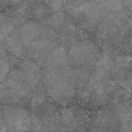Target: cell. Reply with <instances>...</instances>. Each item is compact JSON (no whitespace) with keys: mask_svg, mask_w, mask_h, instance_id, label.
<instances>
[{"mask_svg":"<svg viewBox=\"0 0 132 132\" xmlns=\"http://www.w3.org/2000/svg\"><path fill=\"white\" fill-rule=\"evenodd\" d=\"M122 74L123 84L132 94V64L126 67Z\"/></svg>","mask_w":132,"mask_h":132,"instance_id":"obj_14","label":"cell"},{"mask_svg":"<svg viewBox=\"0 0 132 132\" xmlns=\"http://www.w3.org/2000/svg\"><path fill=\"white\" fill-rule=\"evenodd\" d=\"M42 80L50 98L62 106L70 104L76 95V77L69 64L44 66Z\"/></svg>","mask_w":132,"mask_h":132,"instance_id":"obj_2","label":"cell"},{"mask_svg":"<svg viewBox=\"0 0 132 132\" xmlns=\"http://www.w3.org/2000/svg\"><path fill=\"white\" fill-rule=\"evenodd\" d=\"M32 89L25 79L20 65L11 66L7 77L0 83V103L22 107L31 97Z\"/></svg>","mask_w":132,"mask_h":132,"instance_id":"obj_3","label":"cell"},{"mask_svg":"<svg viewBox=\"0 0 132 132\" xmlns=\"http://www.w3.org/2000/svg\"><path fill=\"white\" fill-rule=\"evenodd\" d=\"M109 76L104 69L97 68L92 71L87 84L81 89V95L88 104L94 107L101 104L106 94Z\"/></svg>","mask_w":132,"mask_h":132,"instance_id":"obj_5","label":"cell"},{"mask_svg":"<svg viewBox=\"0 0 132 132\" xmlns=\"http://www.w3.org/2000/svg\"><path fill=\"white\" fill-rule=\"evenodd\" d=\"M25 79L33 89L42 79V72L36 62L29 59L23 60L19 64Z\"/></svg>","mask_w":132,"mask_h":132,"instance_id":"obj_8","label":"cell"},{"mask_svg":"<svg viewBox=\"0 0 132 132\" xmlns=\"http://www.w3.org/2000/svg\"><path fill=\"white\" fill-rule=\"evenodd\" d=\"M101 55V49L93 40L77 41L71 44L68 50V64L76 76L90 75Z\"/></svg>","mask_w":132,"mask_h":132,"instance_id":"obj_4","label":"cell"},{"mask_svg":"<svg viewBox=\"0 0 132 132\" xmlns=\"http://www.w3.org/2000/svg\"><path fill=\"white\" fill-rule=\"evenodd\" d=\"M24 0H0V5L6 6H15L18 5Z\"/></svg>","mask_w":132,"mask_h":132,"instance_id":"obj_15","label":"cell"},{"mask_svg":"<svg viewBox=\"0 0 132 132\" xmlns=\"http://www.w3.org/2000/svg\"><path fill=\"white\" fill-rule=\"evenodd\" d=\"M97 28V44L105 52L114 53L132 47V31L126 8L109 12Z\"/></svg>","mask_w":132,"mask_h":132,"instance_id":"obj_1","label":"cell"},{"mask_svg":"<svg viewBox=\"0 0 132 132\" xmlns=\"http://www.w3.org/2000/svg\"><path fill=\"white\" fill-rule=\"evenodd\" d=\"M15 28L11 18L0 14V43L5 42Z\"/></svg>","mask_w":132,"mask_h":132,"instance_id":"obj_10","label":"cell"},{"mask_svg":"<svg viewBox=\"0 0 132 132\" xmlns=\"http://www.w3.org/2000/svg\"><path fill=\"white\" fill-rule=\"evenodd\" d=\"M65 19L64 12L59 11L51 14L47 19L46 23L52 28H59L63 25Z\"/></svg>","mask_w":132,"mask_h":132,"instance_id":"obj_13","label":"cell"},{"mask_svg":"<svg viewBox=\"0 0 132 132\" xmlns=\"http://www.w3.org/2000/svg\"><path fill=\"white\" fill-rule=\"evenodd\" d=\"M108 12L95 0H90L75 15L80 17L83 26L91 28L97 27Z\"/></svg>","mask_w":132,"mask_h":132,"instance_id":"obj_7","label":"cell"},{"mask_svg":"<svg viewBox=\"0 0 132 132\" xmlns=\"http://www.w3.org/2000/svg\"><path fill=\"white\" fill-rule=\"evenodd\" d=\"M126 9L128 14L129 28L132 31V2L126 5Z\"/></svg>","mask_w":132,"mask_h":132,"instance_id":"obj_17","label":"cell"},{"mask_svg":"<svg viewBox=\"0 0 132 132\" xmlns=\"http://www.w3.org/2000/svg\"><path fill=\"white\" fill-rule=\"evenodd\" d=\"M108 12L118 11L125 9L126 5L124 0H95Z\"/></svg>","mask_w":132,"mask_h":132,"instance_id":"obj_12","label":"cell"},{"mask_svg":"<svg viewBox=\"0 0 132 132\" xmlns=\"http://www.w3.org/2000/svg\"><path fill=\"white\" fill-rule=\"evenodd\" d=\"M124 1L126 5H127L129 3L132 2V0H124Z\"/></svg>","mask_w":132,"mask_h":132,"instance_id":"obj_18","label":"cell"},{"mask_svg":"<svg viewBox=\"0 0 132 132\" xmlns=\"http://www.w3.org/2000/svg\"><path fill=\"white\" fill-rule=\"evenodd\" d=\"M80 111L78 107L71 106L67 108L62 110L61 116L60 115V122L62 125V126L65 127L68 129H77L76 125L78 123L80 125L83 121V118H80L83 117V114ZM85 116V115H84Z\"/></svg>","mask_w":132,"mask_h":132,"instance_id":"obj_9","label":"cell"},{"mask_svg":"<svg viewBox=\"0 0 132 132\" xmlns=\"http://www.w3.org/2000/svg\"><path fill=\"white\" fill-rule=\"evenodd\" d=\"M2 105L3 104L0 103V131H8L4 121L2 111Z\"/></svg>","mask_w":132,"mask_h":132,"instance_id":"obj_16","label":"cell"},{"mask_svg":"<svg viewBox=\"0 0 132 132\" xmlns=\"http://www.w3.org/2000/svg\"><path fill=\"white\" fill-rule=\"evenodd\" d=\"M4 47L0 48V83L7 77L11 67V64Z\"/></svg>","mask_w":132,"mask_h":132,"instance_id":"obj_11","label":"cell"},{"mask_svg":"<svg viewBox=\"0 0 132 132\" xmlns=\"http://www.w3.org/2000/svg\"><path fill=\"white\" fill-rule=\"evenodd\" d=\"M2 111L8 131H27L31 128V115L24 107L3 105Z\"/></svg>","mask_w":132,"mask_h":132,"instance_id":"obj_6","label":"cell"}]
</instances>
